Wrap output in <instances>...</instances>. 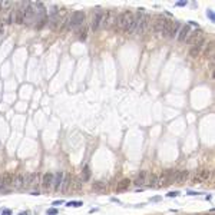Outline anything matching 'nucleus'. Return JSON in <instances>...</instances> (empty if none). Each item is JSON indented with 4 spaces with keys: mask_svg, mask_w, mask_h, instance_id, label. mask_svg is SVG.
<instances>
[{
    "mask_svg": "<svg viewBox=\"0 0 215 215\" xmlns=\"http://www.w3.org/2000/svg\"><path fill=\"white\" fill-rule=\"evenodd\" d=\"M134 13L131 12V10H128V12H124V13H121L118 17H116V25L124 30V32H126L128 33V30H129V27H131V25H132V22H134Z\"/></svg>",
    "mask_w": 215,
    "mask_h": 215,
    "instance_id": "1",
    "label": "nucleus"
},
{
    "mask_svg": "<svg viewBox=\"0 0 215 215\" xmlns=\"http://www.w3.org/2000/svg\"><path fill=\"white\" fill-rule=\"evenodd\" d=\"M175 175H176V171L174 169H165L161 176H159V185L161 186H168L172 181H175Z\"/></svg>",
    "mask_w": 215,
    "mask_h": 215,
    "instance_id": "2",
    "label": "nucleus"
},
{
    "mask_svg": "<svg viewBox=\"0 0 215 215\" xmlns=\"http://www.w3.org/2000/svg\"><path fill=\"white\" fill-rule=\"evenodd\" d=\"M112 23H116V15H115V12H114L112 9H109V10L103 12L102 27L108 29V27H111V25H112Z\"/></svg>",
    "mask_w": 215,
    "mask_h": 215,
    "instance_id": "3",
    "label": "nucleus"
},
{
    "mask_svg": "<svg viewBox=\"0 0 215 215\" xmlns=\"http://www.w3.org/2000/svg\"><path fill=\"white\" fill-rule=\"evenodd\" d=\"M85 22V13L77 10V12H73L70 19H69V27H75V26H80L82 23Z\"/></svg>",
    "mask_w": 215,
    "mask_h": 215,
    "instance_id": "4",
    "label": "nucleus"
},
{
    "mask_svg": "<svg viewBox=\"0 0 215 215\" xmlns=\"http://www.w3.org/2000/svg\"><path fill=\"white\" fill-rule=\"evenodd\" d=\"M149 20H151L149 15H142V16H141L139 25H138V27H136V33H138V35H144V33L146 32V29H148V26H149Z\"/></svg>",
    "mask_w": 215,
    "mask_h": 215,
    "instance_id": "5",
    "label": "nucleus"
},
{
    "mask_svg": "<svg viewBox=\"0 0 215 215\" xmlns=\"http://www.w3.org/2000/svg\"><path fill=\"white\" fill-rule=\"evenodd\" d=\"M204 43H205V39L202 37V39H199L195 45H192L191 49H189V56H191V57H198L199 53H201V50H202V47H204Z\"/></svg>",
    "mask_w": 215,
    "mask_h": 215,
    "instance_id": "6",
    "label": "nucleus"
},
{
    "mask_svg": "<svg viewBox=\"0 0 215 215\" xmlns=\"http://www.w3.org/2000/svg\"><path fill=\"white\" fill-rule=\"evenodd\" d=\"M102 20H103V12L102 10H96V15H95L93 22H92V32H96L102 26Z\"/></svg>",
    "mask_w": 215,
    "mask_h": 215,
    "instance_id": "7",
    "label": "nucleus"
},
{
    "mask_svg": "<svg viewBox=\"0 0 215 215\" xmlns=\"http://www.w3.org/2000/svg\"><path fill=\"white\" fill-rule=\"evenodd\" d=\"M199 39H202V30H201V29H196V30L191 32V35L186 37V43H189V45L192 46V45H195Z\"/></svg>",
    "mask_w": 215,
    "mask_h": 215,
    "instance_id": "8",
    "label": "nucleus"
},
{
    "mask_svg": "<svg viewBox=\"0 0 215 215\" xmlns=\"http://www.w3.org/2000/svg\"><path fill=\"white\" fill-rule=\"evenodd\" d=\"M189 26L188 25H185V26H181V29H179V32H178V36H176V39H178V42H185L186 40V37L189 36Z\"/></svg>",
    "mask_w": 215,
    "mask_h": 215,
    "instance_id": "9",
    "label": "nucleus"
},
{
    "mask_svg": "<svg viewBox=\"0 0 215 215\" xmlns=\"http://www.w3.org/2000/svg\"><path fill=\"white\" fill-rule=\"evenodd\" d=\"M181 23L179 22H172V25H171V29H169V32H168V37H171V39H175L176 36H178V32H179V29H181Z\"/></svg>",
    "mask_w": 215,
    "mask_h": 215,
    "instance_id": "10",
    "label": "nucleus"
},
{
    "mask_svg": "<svg viewBox=\"0 0 215 215\" xmlns=\"http://www.w3.org/2000/svg\"><path fill=\"white\" fill-rule=\"evenodd\" d=\"M53 175L50 174V172H47V174H45L43 175V178H42V186H43V189H49L50 186H52V184H53Z\"/></svg>",
    "mask_w": 215,
    "mask_h": 215,
    "instance_id": "11",
    "label": "nucleus"
},
{
    "mask_svg": "<svg viewBox=\"0 0 215 215\" xmlns=\"http://www.w3.org/2000/svg\"><path fill=\"white\" fill-rule=\"evenodd\" d=\"M2 179H3V186H5V188L12 186L13 182H15V178H13V175H12L10 172H5V174L2 175Z\"/></svg>",
    "mask_w": 215,
    "mask_h": 215,
    "instance_id": "12",
    "label": "nucleus"
},
{
    "mask_svg": "<svg viewBox=\"0 0 215 215\" xmlns=\"http://www.w3.org/2000/svg\"><path fill=\"white\" fill-rule=\"evenodd\" d=\"M131 179H128V178H125V179H121L119 182H118V185H116V191L118 192H122V191H126L129 186H131Z\"/></svg>",
    "mask_w": 215,
    "mask_h": 215,
    "instance_id": "13",
    "label": "nucleus"
},
{
    "mask_svg": "<svg viewBox=\"0 0 215 215\" xmlns=\"http://www.w3.org/2000/svg\"><path fill=\"white\" fill-rule=\"evenodd\" d=\"M62 181H63V174H62V172H57V174H56V176L53 178V189H55L56 192L60 189V186H62Z\"/></svg>",
    "mask_w": 215,
    "mask_h": 215,
    "instance_id": "14",
    "label": "nucleus"
},
{
    "mask_svg": "<svg viewBox=\"0 0 215 215\" xmlns=\"http://www.w3.org/2000/svg\"><path fill=\"white\" fill-rule=\"evenodd\" d=\"M25 184H26V176H25L23 174H19V175L15 178V182H13V185H15L17 189H20L22 186H25Z\"/></svg>",
    "mask_w": 215,
    "mask_h": 215,
    "instance_id": "15",
    "label": "nucleus"
},
{
    "mask_svg": "<svg viewBox=\"0 0 215 215\" xmlns=\"http://www.w3.org/2000/svg\"><path fill=\"white\" fill-rule=\"evenodd\" d=\"M70 181H72V175H70V174H66V175H63V181H62V186H60V189L63 191V194H65V192L69 189Z\"/></svg>",
    "mask_w": 215,
    "mask_h": 215,
    "instance_id": "16",
    "label": "nucleus"
},
{
    "mask_svg": "<svg viewBox=\"0 0 215 215\" xmlns=\"http://www.w3.org/2000/svg\"><path fill=\"white\" fill-rule=\"evenodd\" d=\"M188 175H189V172L185 169V171H181V172H176V175H175V181L178 182V184H182V182H185L186 179H188Z\"/></svg>",
    "mask_w": 215,
    "mask_h": 215,
    "instance_id": "17",
    "label": "nucleus"
},
{
    "mask_svg": "<svg viewBox=\"0 0 215 215\" xmlns=\"http://www.w3.org/2000/svg\"><path fill=\"white\" fill-rule=\"evenodd\" d=\"M92 189H93L95 192H103V191L106 189V185H105L103 181H95V182L92 184Z\"/></svg>",
    "mask_w": 215,
    "mask_h": 215,
    "instance_id": "18",
    "label": "nucleus"
},
{
    "mask_svg": "<svg viewBox=\"0 0 215 215\" xmlns=\"http://www.w3.org/2000/svg\"><path fill=\"white\" fill-rule=\"evenodd\" d=\"M171 25H172V20L171 19H164V25H162V36L168 37V32L171 29Z\"/></svg>",
    "mask_w": 215,
    "mask_h": 215,
    "instance_id": "19",
    "label": "nucleus"
},
{
    "mask_svg": "<svg viewBox=\"0 0 215 215\" xmlns=\"http://www.w3.org/2000/svg\"><path fill=\"white\" fill-rule=\"evenodd\" d=\"M146 176H148V172L146 171H141L139 174H138V176H136V181H135V184L136 185H144L145 184V181H146Z\"/></svg>",
    "mask_w": 215,
    "mask_h": 215,
    "instance_id": "20",
    "label": "nucleus"
},
{
    "mask_svg": "<svg viewBox=\"0 0 215 215\" xmlns=\"http://www.w3.org/2000/svg\"><path fill=\"white\" fill-rule=\"evenodd\" d=\"M37 176H39V174H36V172L29 174V175L26 176V184H25V186H30V185H33V184L36 182Z\"/></svg>",
    "mask_w": 215,
    "mask_h": 215,
    "instance_id": "21",
    "label": "nucleus"
},
{
    "mask_svg": "<svg viewBox=\"0 0 215 215\" xmlns=\"http://www.w3.org/2000/svg\"><path fill=\"white\" fill-rule=\"evenodd\" d=\"M204 55H205V57H211L214 55V42H208L206 43V46L204 49Z\"/></svg>",
    "mask_w": 215,
    "mask_h": 215,
    "instance_id": "22",
    "label": "nucleus"
},
{
    "mask_svg": "<svg viewBox=\"0 0 215 215\" xmlns=\"http://www.w3.org/2000/svg\"><path fill=\"white\" fill-rule=\"evenodd\" d=\"M164 19L165 17H156V20H155V23H154V32H156V33H159L161 30H162V25H164Z\"/></svg>",
    "mask_w": 215,
    "mask_h": 215,
    "instance_id": "23",
    "label": "nucleus"
},
{
    "mask_svg": "<svg viewBox=\"0 0 215 215\" xmlns=\"http://www.w3.org/2000/svg\"><path fill=\"white\" fill-rule=\"evenodd\" d=\"M148 185H149L151 188H154V186H158V185H159V175H156V174H151Z\"/></svg>",
    "mask_w": 215,
    "mask_h": 215,
    "instance_id": "24",
    "label": "nucleus"
},
{
    "mask_svg": "<svg viewBox=\"0 0 215 215\" xmlns=\"http://www.w3.org/2000/svg\"><path fill=\"white\" fill-rule=\"evenodd\" d=\"M90 179V168L86 165L83 169H82V181L83 182H87Z\"/></svg>",
    "mask_w": 215,
    "mask_h": 215,
    "instance_id": "25",
    "label": "nucleus"
},
{
    "mask_svg": "<svg viewBox=\"0 0 215 215\" xmlns=\"http://www.w3.org/2000/svg\"><path fill=\"white\" fill-rule=\"evenodd\" d=\"M15 20H16V23H17V25H23V22H25V16H23V10H22V9H19V10L16 12V15H15Z\"/></svg>",
    "mask_w": 215,
    "mask_h": 215,
    "instance_id": "26",
    "label": "nucleus"
},
{
    "mask_svg": "<svg viewBox=\"0 0 215 215\" xmlns=\"http://www.w3.org/2000/svg\"><path fill=\"white\" fill-rule=\"evenodd\" d=\"M198 176H199L201 181H206V179L211 176V171H209V169H201L199 174H198Z\"/></svg>",
    "mask_w": 215,
    "mask_h": 215,
    "instance_id": "27",
    "label": "nucleus"
},
{
    "mask_svg": "<svg viewBox=\"0 0 215 215\" xmlns=\"http://www.w3.org/2000/svg\"><path fill=\"white\" fill-rule=\"evenodd\" d=\"M82 205H83L82 201H70V202L66 204V206H76V208H77V206H82Z\"/></svg>",
    "mask_w": 215,
    "mask_h": 215,
    "instance_id": "28",
    "label": "nucleus"
},
{
    "mask_svg": "<svg viewBox=\"0 0 215 215\" xmlns=\"http://www.w3.org/2000/svg\"><path fill=\"white\" fill-rule=\"evenodd\" d=\"M10 6H12L10 2H0V7H2V9H7V7H10Z\"/></svg>",
    "mask_w": 215,
    "mask_h": 215,
    "instance_id": "29",
    "label": "nucleus"
},
{
    "mask_svg": "<svg viewBox=\"0 0 215 215\" xmlns=\"http://www.w3.org/2000/svg\"><path fill=\"white\" fill-rule=\"evenodd\" d=\"M86 33H87V29H86V27H83V29H82V33L79 35V37H80L82 40H85V39H86Z\"/></svg>",
    "mask_w": 215,
    "mask_h": 215,
    "instance_id": "30",
    "label": "nucleus"
},
{
    "mask_svg": "<svg viewBox=\"0 0 215 215\" xmlns=\"http://www.w3.org/2000/svg\"><path fill=\"white\" fill-rule=\"evenodd\" d=\"M57 214V209L56 208H50V209H47V215H56Z\"/></svg>",
    "mask_w": 215,
    "mask_h": 215,
    "instance_id": "31",
    "label": "nucleus"
},
{
    "mask_svg": "<svg viewBox=\"0 0 215 215\" xmlns=\"http://www.w3.org/2000/svg\"><path fill=\"white\" fill-rule=\"evenodd\" d=\"M206 15L209 16V19L214 22V13H212V10H206Z\"/></svg>",
    "mask_w": 215,
    "mask_h": 215,
    "instance_id": "32",
    "label": "nucleus"
},
{
    "mask_svg": "<svg viewBox=\"0 0 215 215\" xmlns=\"http://www.w3.org/2000/svg\"><path fill=\"white\" fill-rule=\"evenodd\" d=\"M13 20H15V13H12V15L9 16V19H7V23H13Z\"/></svg>",
    "mask_w": 215,
    "mask_h": 215,
    "instance_id": "33",
    "label": "nucleus"
},
{
    "mask_svg": "<svg viewBox=\"0 0 215 215\" xmlns=\"http://www.w3.org/2000/svg\"><path fill=\"white\" fill-rule=\"evenodd\" d=\"M178 195H179L178 191H174V192H169V194H168V196H178Z\"/></svg>",
    "mask_w": 215,
    "mask_h": 215,
    "instance_id": "34",
    "label": "nucleus"
},
{
    "mask_svg": "<svg viewBox=\"0 0 215 215\" xmlns=\"http://www.w3.org/2000/svg\"><path fill=\"white\" fill-rule=\"evenodd\" d=\"M2 215H12V211H10V209H3Z\"/></svg>",
    "mask_w": 215,
    "mask_h": 215,
    "instance_id": "35",
    "label": "nucleus"
},
{
    "mask_svg": "<svg viewBox=\"0 0 215 215\" xmlns=\"http://www.w3.org/2000/svg\"><path fill=\"white\" fill-rule=\"evenodd\" d=\"M60 204H63V201H62V199H57V201H55V202H53V205H55V206H57V205H60Z\"/></svg>",
    "mask_w": 215,
    "mask_h": 215,
    "instance_id": "36",
    "label": "nucleus"
},
{
    "mask_svg": "<svg viewBox=\"0 0 215 215\" xmlns=\"http://www.w3.org/2000/svg\"><path fill=\"white\" fill-rule=\"evenodd\" d=\"M151 201H152V202H156V201H161V196H154V198H151Z\"/></svg>",
    "mask_w": 215,
    "mask_h": 215,
    "instance_id": "37",
    "label": "nucleus"
},
{
    "mask_svg": "<svg viewBox=\"0 0 215 215\" xmlns=\"http://www.w3.org/2000/svg\"><path fill=\"white\" fill-rule=\"evenodd\" d=\"M5 186H3V179H2V176H0V191H2Z\"/></svg>",
    "mask_w": 215,
    "mask_h": 215,
    "instance_id": "38",
    "label": "nucleus"
},
{
    "mask_svg": "<svg viewBox=\"0 0 215 215\" xmlns=\"http://www.w3.org/2000/svg\"><path fill=\"white\" fill-rule=\"evenodd\" d=\"M19 215H29V211H25V212H20Z\"/></svg>",
    "mask_w": 215,
    "mask_h": 215,
    "instance_id": "39",
    "label": "nucleus"
},
{
    "mask_svg": "<svg viewBox=\"0 0 215 215\" xmlns=\"http://www.w3.org/2000/svg\"><path fill=\"white\" fill-rule=\"evenodd\" d=\"M185 5H186L185 2H179V3H178V6H185Z\"/></svg>",
    "mask_w": 215,
    "mask_h": 215,
    "instance_id": "40",
    "label": "nucleus"
},
{
    "mask_svg": "<svg viewBox=\"0 0 215 215\" xmlns=\"http://www.w3.org/2000/svg\"><path fill=\"white\" fill-rule=\"evenodd\" d=\"M30 194H32V195H39L40 192H37V191H33V192H30Z\"/></svg>",
    "mask_w": 215,
    "mask_h": 215,
    "instance_id": "41",
    "label": "nucleus"
}]
</instances>
